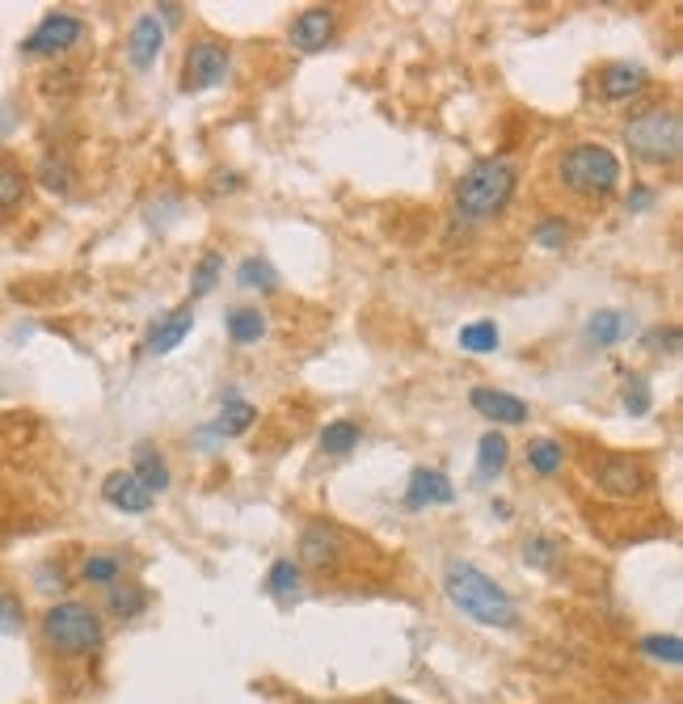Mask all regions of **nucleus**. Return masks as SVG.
<instances>
[{
    "mask_svg": "<svg viewBox=\"0 0 683 704\" xmlns=\"http://www.w3.org/2000/svg\"><path fill=\"white\" fill-rule=\"evenodd\" d=\"M443 591H447V599L461 607L468 621L485 624V628H515L519 624L515 599L485 569H477V565L452 562L447 574H443Z\"/></svg>",
    "mask_w": 683,
    "mask_h": 704,
    "instance_id": "obj_1",
    "label": "nucleus"
},
{
    "mask_svg": "<svg viewBox=\"0 0 683 704\" xmlns=\"http://www.w3.org/2000/svg\"><path fill=\"white\" fill-rule=\"evenodd\" d=\"M515 181H519L515 161L485 157V161H477L456 181V207H461L468 220H489V216H498L506 202H511Z\"/></svg>",
    "mask_w": 683,
    "mask_h": 704,
    "instance_id": "obj_2",
    "label": "nucleus"
},
{
    "mask_svg": "<svg viewBox=\"0 0 683 704\" xmlns=\"http://www.w3.org/2000/svg\"><path fill=\"white\" fill-rule=\"evenodd\" d=\"M42 642L60 658H85L106 642V624H101L98 607L81 604V599H63V604L42 612Z\"/></svg>",
    "mask_w": 683,
    "mask_h": 704,
    "instance_id": "obj_3",
    "label": "nucleus"
},
{
    "mask_svg": "<svg viewBox=\"0 0 683 704\" xmlns=\"http://www.w3.org/2000/svg\"><path fill=\"white\" fill-rule=\"evenodd\" d=\"M628 152L645 165H675L683 148V119L675 106H650L624 122Z\"/></svg>",
    "mask_w": 683,
    "mask_h": 704,
    "instance_id": "obj_4",
    "label": "nucleus"
},
{
    "mask_svg": "<svg viewBox=\"0 0 683 704\" xmlns=\"http://www.w3.org/2000/svg\"><path fill=\"white\" fill-rule=\"evenodd\" d=\"M562 181L583 199H607L621 186V161L603 143H574L562 157Z\"/></svg>",
    "mask_w": 683,
    "mask_h": 704,
    "instance_id": "obj_5",
    "label": "nucleus"
},
{
    "mask_svg": "<svg viewBox=\"0 0 683 704\" xmlns=\"http://www.w3.org/2000/svg\"><path fill=\"white\" fill-rule=\"evenodd\" d=\"M228 47L220 39H195L186 47V60H181V89L186 93H199V89H216L228 77Z\"/></svg>",
    "mask_w": 683,
    "mask_h": 704,
    "instance_id": "obj_6",
    "label": "nucleus"
},
{
    "mask_svg": "<svg viewBox=\"0 0 683 704\" xmlns=\"http://www.w3.org/2000/svg\"><path fill=\"white\" fill-rule=\"evenodd\" d=\"M591 477H595V489L607 498H637L654 485L650 468L637 456H603Z\"/></svg>",
    "mask_w": 683,
    "mask_h": 704,
    "instance_id": "obj_7",
    "label": "nucleus"
},
{
    "mask_svg": "<svg viewBox=\"0 0 683 704\" xmlns=\"http://www.w3.org/2000/svg\"><path fill=\"white\" fill-rule=\"evenodd\" d=\"M81 39H85V21L56 9V13H47V18L26 34L21 51H26V56H63V51H72Z\"/></svg>",
    "mask_w": 683,
    "mask_h": 704,
    "instance_id": "obj_8",
    "label": "nucleus"
},
{
    "mask_svg": "<svg viewBox=\"0 0 683 704\" xmlns=\"http://www.w3.org/2000/svg\"><path fill=\"white\" fill-rule=\"evenodd\" d=\"M334 30H338V13L334 9H304L300 18L291 21V47L304 51V56H313V51H325L329 42H334Z\"/></svg>",
    "mask_w": 683,
    "mask_h": 704,
    "instance_id": "obj_9",
    "label": "nucleus"
},
{
    "mask_svg": "<svg viewBox=\"0 0 683 704\" xmlns=\"http://www.w3.org/2000/svg\"><path fill=\"white\" fill-rule=\"evenodd\" d=\"M300 562L308 569H338L342 562V532L334 524H308L300 536Z\"/></svg>",
    "mask_w": 683,
    "mask_h": 704,
    "instance_id": "obj_10",
    "label": "nucleus"
},
{
    "mask_svg": "<svg viewBox=\"0 0 683 704\" xmlns=\"http://www.w3.org/2000/svg\"><path fill=\"white\" fill-rule=\"evenodd\" d=\"M600 93L607 101H624V98H637L645 85H650V72H645L642 63H603L600 68Z\"/></svg>",
    "mask_w": 683,
    "mask_h": 704,
    "instance_id": "obj_11",
    "label": "nucleus"
},
{
    "mask_svg": "<svg viewBox=\"0 0 683 704\" xmlns=\"http://www.w3.org/2000/svg\"><path fill=\"white\" fill-rule=\"evenodd\" d=\"M468 401H473V409H477L482 418H489V423H498V426L527 423V405H523L519 397H511V393H498V388H473Z\"/></svg>",
    "mask_w": 683,
    "mask_h": 704,
    "instance_id": "obj_12",
    "label": "nucleus"
},
{
    "mask_svg": "<svg viewBox=\"0 0 683 704\" xmlns=\"http://www.w3.org/2000/svg\"><path fill=\"white\" fill-rule=\"evenodd\" d=\"M165 47V21L157 13H143L136 26H131V39H127V60L136 68H152L157 56Z\"/></svg>",
    "mask_w": 683,
    "mask_h": 704,
    "instance_id": "obj_13",
    "label": "nucleus"
},
{
    "mask_svg": "<svg viewBox=\"0 0 683 704\" xmlns=\"http://www.w3.org/2000/svg\"><path fill=\"white\" fill-rule=\"evenodd\" d=\"M101 498L115 506V510H122V515H143L152 506V494L136 482V473H110L101 482Z\"/></svg>",
    "mask_w": 683,
    "mask_h": 704,
    "instance_id": "obj_14",
    "label": "nucleus"
},
{
    "mask_svg": "<svg viewBox=\"0 0 683 704\" xmlns=\"http://www.w3.org/2000/svg\"><path fill=\"white\" fill-rule=\"evenodd\" d=\"M456 498V485L443 477L439 468H418L409 477V489H405V506L409 510H423V506H443Z\"/></svg>",
    "mask_w": 683,
    "mask_h": 704,
    "instance_id": "obj_15",
    "label": "nucleus"
},
{
    "mask_svg": "<svg viewBox=\"0 0 683 704\" xmlns=\"http://www.w3.org/2000/svg\"><path fill=\"white\" fill-rule=\"evenodd\" d=\"M190 325H195V308L181 304V308H174L169 317H161V321L152 325V334H148L143 350H148V355H169V350L181 346V338L190 334Z\"/></svg>",
    "mask_w": 683,
    "mask_h": 704,
    "instance_id": "obj_16",
    "label": "nucleus"
},
{
    "mask_svg": "<svg viewBox=\"0 0 683 704\" xmlns=\"http://www.w3.org/2000/svg\"><path fill=\"white\" fill-rule=\"evenodd\" d=\"M136 482L148 489V494H165L169 489V464H165V456L152 447V443H140L136 447Z\"/></svg>",
    "mask_w": 683,
    "mask_h": 704,
    "instance_id": "obj_17",
    "label": "nucleus"
},
{
    "mask_svg": "<svg viewBox=\"0 0 683 704\" xmlns=\"http://www.w3.org/2000/svg\"><path fill=\"white\" fill-rule=\"evenodd\" d=\"M143 607H148L143 586H136V583H110L106 586V612H110V616H119V621H136Z\"/></svg>",
    "mask_w": 683,
    "mask_h": 704,
    "instance_id": "obj_18",
    "label": "nucleus"
},
{
    "mask_svg": "<svg viewBox=\"0 0 683 704\" xmlns=\"http://www.w3.org/2000/svg\"><path fill=\"white\" fill-rule=\"evenodd\" d=\"M26 190H30V178H26V169L18 161H0V220L9 216V211H18L21 199H26Z\"/></svg>",
    "mask_w": 683,
    "mask_h": 704,
    "instance_id": "obj_19",
    "label": "nucleus"
},
{
    "mask_svg": "<svg viewBox=\"0 0 683 704\" xmlns=\"http://www.w3.org/2000/svg\"><path fill=\"white\" fill-rule=\"evenodd\" d=\"M506 456H511V447H506L503 430H485L482 443H477V477H482V482L498 477L506 468Z\"/></svg>",
    "mask_w": 683,
    "mask_h": 704,
    "instance_id": "obj_20",
    "label": "nucleus"
},
{
    "mask_svg": "<svg viewBox=\"0 0 683 704\" xmlns=\"http://www.w3.org/2000/svg\"><path fill=\"white\" fill-rule=\"evenodd\" d=\"M224 321H228V338L232 343L249 346L258 343V338H266V313L261 308H232Z\"/></svg>",
    "mask_w": 683,
    "mask_h": 704,
    "instance_id": "obj_21",
    "label": "nucleus"
},
{
    "mask_svg": "<svg viewBox=\"0 0 683 704\" xmlns=\"http://www.w3.org/2000/svg\"><path fill=\"white\" fill-rule=\"evenodd\" d=\"M359 423H350V418H338V423H329L321 430V452L325 456H350L355 447H359Z\"/></svg>",
    "mask_w": 683,
    "mask_h": 704,
    "instance_id": "obj_22",
    "label": "nucleus"
},
{
    "mask_svg": "<svg viewBox=\"0 0 683 704\" xmlns=\"http://www.w3.org/2000/svg\"><path fill=\"white\" fill-rule=\"evenodd\" d=\"M586 334H591V343H595V346H616L624 334H628V317H624V313H616V308H603V313H595V317H591Z\"/></svg>",
    "mask_w": 683,
    "mask_h": 704,
    "instance_id": "obj_23",
    "label": "nucleus"
},
{
    "mask_svg": "<svg viewBox=\"0 0 683 704\" xmlns=\"http://www.w3.org/2000/svg\"><path fill=\"white\" fill-rule=\"evenodd\" d=\"M254 418H258L254 405L241 401V397H228L220 409V418H216V435H245V430L254 426Z\"/></svg>",
    "mask_w": 683,
    "mask_h": 704,
    "instance_id": "obj_24",
    "label": "nucleus"
},
{
    "mask_svg": "<svg viewBox=\"0 0 683 704\" xmlns=\"http://www.w3.org/2000/svg\"><path fill=\"white\" fill-rule=\"evenodd\" d=\"M527 464H532L541 477H553V473H562L565 447L557 439H532L527 443Z\"/></svg>",
    "mask_w": 683,
    "mask_h": 704,
    "instance_id": "obj_25",
    "label": "nucleus"
},
{
    "mask_svg": "<svg viewBox=\"0 0 683 704\" xmlns=\"http://www.w3.org/2000/svg\"><path fill=\"white\" fill-rule=\"evenodd\" d=\"M266 591H270L275 599H291V595L300 591V565L291 562V557L275 562L270 565V574H266Z\"/></svg>",
    "mask_w": 683,
    "mask_h": 704,
    "instance_id": "obj_26",
    "label": "nucleus"
},
{
    "mask_svg": "<svg viewBox=\"0 0 683 704\" xmlns=\"http://www.w3.org/2000/svg\"><path fill=\"white\" fill-rule=\"evenodd\" d=\"M237 282L249 287V291H275L279 287V275H275V266L266 262V258H245L237 266Z\"/></svg>",
    "mask_w": 683,
    "mask_h": 704,
    "instance_id": "obj_27",
    "label": "nucleus"
},
{
    "mask_svg": "<svg viewBox=\"0 0 683 704\" xmlns=\"http://www.w3.org/2000/svg\"><path fill=\"white\" fill-rule=\"evenodd\" d=\"M119 574H122V557H119V553H93V557L85 562V569H81V578L89 586L119 583Z\"/></svg>",
    "mask_w": 683,
    "mask_h": 704,
    "instance_id": "obj_28",
    "label": "nucleus"
},
{
    "mask_svg": "<svg viewBox=\"0 0 683 704\" xmlns=\"http://www.w3.org/2000/svg\"><path fill=\"white\" fill-rule=\"evenodd\" d=\"M461 350L468 355H489V350H498V325L494 321H473L461 329Z\"/></svg>",
    "mask_w": 683,
    "mask_h": 704,
    "instance_id": "obj_29",
    "label": "nucleus"
},
{
    "mask_svg": "<svg viewBox=\"0 0 683 704\" xmlns=\"http://www.w3.org/2000/svg\"><path fill=\"white\" fill-rule=\"evenodd\" d=\"M224 270V258L211 249V254H202V262L195 266V275H190V296H211L216 291V279H220Z\"/></svg>",
    "mask_w": 683,
    "mask_h": 704,
    "instance_id": "obj_30",
    "label": "nucleus"
},
{
    "mask_svg": "<svg viewBox=\"0 0 683 704\" xmlns=\"http://www.w3.org/2000/svg\"><path fill=\"white\" fill-rule=\"evenodd\" d=\"M557 557H562V544L553 541V536H532V541L523 544V562L532 565V569H553Z\"/></svg>",
    "mask_w": 683,
    "mask_h": 704,
    "instance_id": "obj_31",
    "label": "nucleus"
},
{
    "mask_svg": "<svg viewBox=\"0 0 683 704\" xmlns=\"http://www.w3.org/2000/svg\"><path fill=\"white\" fill-rule=\"evenodd\" d=\"M642 654H645V658H654V663L680 666V658H683V642L675 637V633H666V637H645V642H642Z\"/></svg>",
    "mask_w": 683,
    "mask_h": 704,
    "instance_id": "obj_32",
    "label": "nucleus"
},
{
    "mask_svg": "<svg viewBox=\"0 0 683 704\" xmlns=\"http://www.w3.org/2000/svg\"><path fill=\"white\" fill-rule=\"evenodd\" d=\"M39 181L47 186V190H56V195H68V186H72V169H68L63 157H47V161L39 165Z\"/></svg>",
    "mask_w": 683,
    "mask_h": 704,
    "instance_id": "obj_33",
    "label": "nucleus"
},
{
    "mask_svg": "<svg viewBox=\"0 0 683 704\" xmlns=\"http://www.w3.org/2000/svg\"><path fill=\"white\" fill-rule=\"evenodd\" d=\"M624 409H628L633 418L650 414V384H645L642 376H633V380H628V388H624Z\"/></svg>",
    "mask_w": 683,
    "mask_h": 704,
    "instance_id": "obj_34",
    "label": "nucleus"
},
{
    "mask_svg": "<svg viewBox=\"0 0 683 704\" xmlns=\"http://www.w3.org/2000/svg\"><path fill=\"white\" fill-rule=\"evenodd\" d=\"M536 241H541V249H562V245L570 241V228L553 216V220H544L541 228H536Z\"/></svg>",
    "mask_w": 683,
    "mask_h": 704,
    "instance_id": "obj_35",
    "label": "nucleus"
},
{
    "mask_svg": "<svg viewBox=\"0 0 683 704\" xmlns=\"http://www.w3.org/2000/svg\"><path fill=\"white\" fill-rule=\"evenodd\" d=\"M18 628H21V604L9 599V595H0V633H18Z\"/></svg>",
    "mask_w": 683,
    "mask_h": 704,
    "instance_id": "obj_36",
    "label": "nucleus"
},
{
    "mask_svg": "<svg viewBox=\"0 0 683 704\" xmlns=\"http://www.w3.org/2000/svg\"><path fill=\"white\" fill-rule=\"evenodd\" d=\"M650 202H654V190H650V186H637V190L628 195V211H642Z\"/></svg>",
    "mask_w": 683,
    "mask_h": 704,
    "instance_id": "obj_37",
    "label": "nucleus"
},
{
    "mask_svg": "<svg viewBox=\"0 0 683 704\" xmlns=\"http://www.w3.org/2000/svg\"><path fill=\"white\" fill-rule=\"evenodd\" d=\"M384 704H409V701H402V696H388Z\"/></svg>",
    "mask_w": 683,
    "mask_h": 704,
    "instance_id": "obj_38",
    "label": "nucleus"
}]
</instances>
